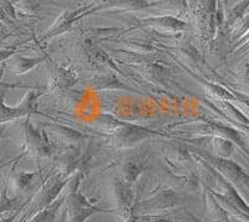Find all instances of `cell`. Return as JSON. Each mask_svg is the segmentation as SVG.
<instances>
[{
  "instance_id": "277c9868",
  "label": "cell",
  "mask_w": 249,
  "mask_h": 222,
  "mask_svg": "<svg viewBox=\"0 0 249 222\" xmlns=\"http://www.w3.org/2000/svg\"><path fill=\"white\" fill-rule=\"evenodd\" d=\"M144 222H172L168 220H161V219H144Z\"/></svg>"
},
{
  "instance_id": "5b68a950",
  "label": "cell",
  "mask_w": 249,
  "mask_h": 222,
  "mask_svg": "<svg viewBox=\"0 0 249 222\" xmlns=\"http://www.w3.org/2000/svg\"><path fill=\"white\" fill-rule=\"evenodd\" d=\"M13 220H14V216L3 217V219L0 220V222H13Z\"/></svg>"
},
{
  "instance_id": "7a4b0ae2",
  "label": "cell",
  "mask_w": 249,
  "mask_h": 222,
  "mask_svg": "<svg viewBox=\"0 0 249 222\" xmlns=\"http://www.w3.org/2000/svg\"><path fill=\"white\" fill-rule=\"evenodd\" d=\"M115 195H116L117 205L122 208L127 207L128 204L131 203V194L127 187L122 185V184L117 183L116 186H115Z\"/></svg>"
},
{
  "instance_id": "52a82bcc",
  "label": "cell",
  "mask_w": 249,
  "mask_h": 222,
  "mask_svg": "<svg viewBox=\"0 0 249 222\" xmlns=\"http://www.w3.org/2000/svg\"><path fill=\"white\" fill-rule=\"evenodd\" d=\"M0 18H4V13L1 12V9H0Z\"/></svg>"
},
{
  "instance_id": "3957f363",
  "label": "cell",
  "mask_w": 249,
  "mask_h": 222,
  "mask_svg": "<svg viewBox=\"0 0 249 222\" xmlns=\"http://www.w3.org/2000/svg\"><path fill=\"white\" fill-rule=\"evenodd\" d=\"M33 177H34V175L24 174V172H21V174L17 175V177H15V185L18 186V188L26 187V186L31 183Z\"/></svg>"
},
{
  "instance_id": "ba28073f",
  "label": "cell",
  "mask_w": 249,
  "mask_h": 222,
  "mask_svg": "<svg viewBox=\"0 0 249 222\" xmlns=\"http://www.w3.org/2000/svg\"><path fill=\"white\" fill-rule=\"evenodd\" d=\"M3 129H0V136H1V134H3Z\"/></svg>"
},
{
  "instance_id": "6da1fadb",
  "label": "cell",
  "mask_w": 249,
  "mask_h": 222,
  "mask_svg": "<svg viewBox=\"0 0 249 222\" xmlns=\"http://www.w3.org/2000/svg\"><path fill=\"white\" fill-rule=\"evenodd\" d=\"M68 208L70 222H84L86 219L92 216L96 212H101V210L95 206L90 205L84 197L77 192H72L68 197Z\"/></svg>"
},
{
  "instance_id": "8992f818",
  "label": "cell",
  "mask_w": 249,
  "mask_h": 222,
  "mask_svg": "<svg viewBox=\"0 0 249 222\" xmlns=\"http://www.w3.org/2000/svg\"><path fill=\"white\" fill-rule=\"evenodd\" d=\"M124 222H136V219H135L133 216H128Z\"/></svg>"
}]
</instances>
